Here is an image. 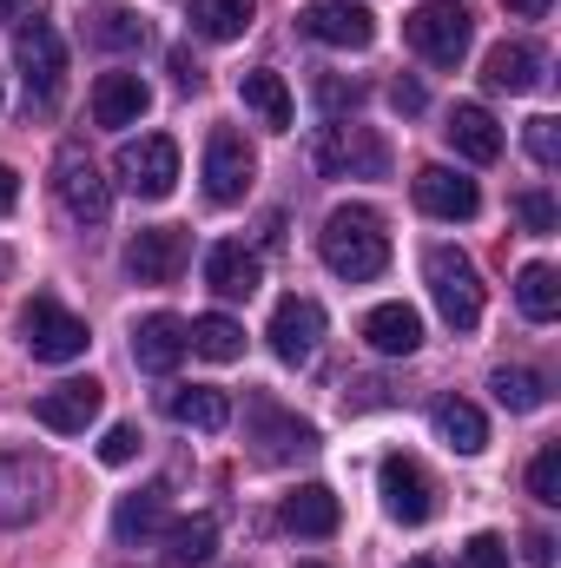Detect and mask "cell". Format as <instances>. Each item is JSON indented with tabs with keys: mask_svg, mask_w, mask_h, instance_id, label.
Instances as JSON below:
<instances>
[{
	"mask_svg": "<svg viewBox=\"0 0 561 568\" xmlns=\"http://www.w3.org/2000/svg\"><path fill=\"white\" fill-rule=\"evenodd\" d=\"M317 252H324V265L337 278L370 284V278H384V265H390V232H384V219L370 205H337L324 219V232H317Z\"/></svg>",
	"mask_w": 561,
	"mask_h": 568,
	"instance_id": "1",
	"label": "cell"
},
{
	"mask_svg": "<svg viewBox=\"0 0 561 568\" xmlns=\"http://www.w3.org/2000/svg\"><path fill=\"white\" fill-rule=\"evenodd\" d=\"M13 67L27 80V113H53L67 87V40L53 33V20H27L13 33Z\"/></svg>",
	"mask_w": 561,
	"mask_h": 568,
	"instance_id": "2",
	"label": "cell"
},
{
	"mask_svg": "<svg viewBox=\"0 0 561 568\" xmlns=\"http://www.w3.org/2000/svg\"><path fill=\"white\" fill-rule=\"evenodd\" d=\"M422 278H429V297H436V311H442L449 331H476V324H482V278H476L469 252H456V245H429Z\"/></svg>",
	"mask_w": 561,
	"mask_h": 568,
	"instance_id": "3",
	"label": "cell"
},
{
	"mask_svg": "<svg viewBox=\"0 0 561 568\" xmlns=\"http://www.w3.org/2000/svg\"><path fill=\"white\" fill-rule=\"evenodd\" d=\"M404 33H410V47H417L429 67H462L469 33H476V13L462 0H422L417 13L404 20Z\"/></svg>",
	"mask_w": 561,
	"mask_h": 568,
	"instance_id": "4",
	"label": "cell"
},
{
	"mask_svg": "<svg viewBox=\"0 0 561 568\" xmlns=\"http://www.w3.org/2000/svg\"><path fill=\"white\" fill-rule=\"evenodd\" d=\"M53 192H60V205H67L73 225H106V212H113V185H106V172L93 165L86 145H60V159H53Z\"/></svg>",
	"mask_w": 561,
	"mask_h": 568,
	"instance_id": "5",
	"label": "cell"
},
{
	"mask_svg": "<svg viewBox=\"0 0 561 568\" xmlns=\"http://www.w3.org/2000/svg\"><path fill=\"white\" fill-rule=\"evenodd\" d=\"M20 331H27V351H33L40 364H73V357H86V344H93V331H86L60 297H33V304L20 311Z\"/></svg>",
	"mask_w": 561,
	"mask_h": 568,
	"instance_id": "6",
	"label": "cell"
},
{
	"mask_svg": "<svg viewBox=\"0 0 561 568\" xmlns=\"http://www.w3.org/2000/svg\"><path fill=\"white\" fill-rule=\"evenodd\" d=\"M47 489H53V469L47 456L33 449H7L0 456V529H20L47 509Z\"/></svg>",
	"mask_w": 561,
	"mask_h": 568,
	"instance_id": "7",
	"label": "cell"
},
{
	"mask_svg": "<svg viewBox=\"0 0 561 568\" xmlns=\"http://www.w3.org/2000/svg\"><path fill=\"white\" fill-rule=\"evenodd\" d=\"M113 172H120V185L133 199H172V185H178V145L165 140V133L126 140L120 159H113Z\"/></svg>",
	"mask_w": 561,
	"mask_h": 568,
	"instance_id": "8",
	"label": "cell"
},
{
	"mask_svg": "<svg viewBox=\"0 0 561 568\" xmlns=\"http://www.w3.org/2000/svg\"><path fill=\"white\" fill-rule=\"evenodd\" d=\"M310 159H317V172H350V179H384L390 172V145L370 126H324Z\"/></svg>",
	"mask_w": 561,
	"mask_h": 568,
	"instance_id": "9",
	"label": "cell"
},
{
	"mask_svg": "<svg viewBox=\"0 0 561 568\" xmlns=\"http://www.w3.org/2000/svg\"><path fill=\"white\" fill-rule=\"evenodd\" d=\"M297 27L317 40V47H344V53H364L377 40V13L357 7V0H310L297 13Z\"/></svg>",
	"mask_w": 561,
	"mask_h": 568,
	"instance_id": "10",
	"label": "cell"
},
{
	"mask_svg": "<svg viewBox=\"0 0 561 568\" xmlns=\"http://www.w3.org/2000/svg\"><path fill=\"white\" fill-rule=\"evenodd\" d=\"M252 179H258L252 145L238 140L232 126H218V133L205 140V199H212V205H238V199L252 192Z\"/></svg>",
	"mask_w": 561,
	"mask_h": 568,
	"instance_id": "11",
	"label": "cell"
},
{
	"mask_svg": "<svg viewBox=\"0 0 561 568\" xmlns=\"http://www.w3.org/2000/svg\"><path fill=\"white\" fill-rule=\"evenodd\" d=\"M377 483H384V509H390V523H404V529H422V523L436 516V489H429L422 463H410V456H384Z\"/></svg>",
	"mask_w": 561,
	"mask_h": 568,
	"instance_id": "12",
	"label": "cell"
},
{
	"mask_svg": "<svg viewBox=\"0 0 561 568\" xmlns=\"http://www.w3.org/2000/svg\"><path fill=\"white\" fill-rule=\"evenodd\" d=\"M185 265H192V245H185L178 225H152V232H140V239L126 245V272L140 284H172Z\"/></svg>",
	"mask_w": 561,
	"mask_h": 568,
	"instance_id": "13",
	"label": "cell"
},
{
	"mask_svg": "<svg viewBox=\"0 0 561 568\" xmlns=\"http://www.w3.org/2000/svg\"><path fill=\"white\" fill-rule=\"evenodd\" d=\"M410 192H417V205L429 212V219H449V225H462V219H476V212H482L476 179H462V172H449V165H422Z\"/></svg>",
	"mask_w": 561,
	"mask_h": 568,
	"instance_id": "14",
	"label": "cell"
},
{
	"mask_svg": "<svg viewBox=\"0 0 561 568\" xmlns=\"http://www.w3.org/2000/svg\"><path fill=\"white\" fill-rule=\"evenodd\" d=\"M100 404H106V390H100L93 377H67V384H53V390L33 404V417L53 429V436H80V429L100 417Z\"/></svg>",
	"mask_w": 561,
	"mask_h": 568,
	"instance_id": "15",
	"label": "cell"
},
{
	"mask_svg": "<svg viewBox=\"0 0 561 568\" xmlns=\"http://www.w3.org/2000/svg\"><path fill=\"white\" fill-rule=\"evenodd\" d=\"M317 337H324V304L317 297H284L272 311V351L284 364H304L317 351Z\"/></svg>",
	"mask_w": 561,
	"mask_h": 568,
	"instance_id": "16",
	"label": "cell"
},
{
	"mask_svg": "<svg viewBox=\"0 0 561 568\" xmlns=\"http://www.w3.org/2000/svg\"><path fill=\"white\" fill-rule=\"evenodd\" d=\"M145 113H152V87H145L140 73H100V87H93V120L100 126H140Z\"/></svg>",
	"mask_w": 561,
	"mask_h": 568,
	"instance_id": "17",
	"label": "cell"
},
{
	"mask_svg": "<svg viewBox=\"0 0 561 568\" xmlns=\"http://www.w3.org/2000/svg\"><path fill=\"white\" fill-rule=\"evenodd\" d=\"M178 357H185V317H172V311L140 317V331H133V364L152 371V377H165V371H178Z\"/></svg>",
	"mask_w": 561,
	"mask_h": 568,
	"instance_id": "18",
	"label": "cell"
},
{
	"mask_svg": "<svg viewBox=\"0 0 561 568\" xmlns=\"http://www.w3.org/2000/svg\"><path fill=\"white\" fill-rule=\"evenodd\" d=\"M482 87H489V93H536V87H542V53H536L529 40H502V47H489V60H482Z\"/></svg>",
	"mask_w": 561,
	"mask_h": 568,
	"instance_id": "19",
	"label": "cell"
},
{
	"mask_svg": "<svg viewBox=\"0 0 561 568\" xmlns=\"http://www.w3.org/2000/svg\"><path fill=\"white\" fill-rule=\"evenodd\" d=\"M364 344H370L377 357H417L422 351V317L410 304H377V311L364 317Z\"/></svg>",
	"mask_w": 561,
	"mask_h": 568,
	"instance_id": "20",
	"label": "cell"
},
{
	"mask_svg": "<svg viewBox=\"0 0 561 568\" xmlns=\"http://www.w3.org/2000/svg\"><path fill=\"white\" fill-rule=\"evenodd\" d=\"M442 140L456 145L469 165H489V159H502V126H496V120H489V106H476V100H462V106L449 113Z\"/></svg>",
	"mask_w": 561,
	"mask_h": 568,
	"instance_id": "21",
	"label": "cell"
},
{
	"mask_svg": "<svg viewBox=\"0 0 561 568\" xmlns=\"http://www.w3.org/2000/svg\"><path fill=\"white\" fill-rule=\"evenodd\" d=\"M165 516H172V489L165 483H145V489H133L113 509V536L120 542H152V536H165Z\"/></svg>",
	"mask_w": 561,
	"mask_h": 568,
	"instance_id": "22",
	"label": "cell"
},
{
	"mask_svg": "<svg viewBox=\"0 0 561 568\" xmlns=\"http://www.w3.org/2000/svg\"><path fill=\"white\" fill-rule=\"evenodd\" d=\"M337 523H344V509H337V496H330L324 483H304V489L284 496V529H290V536L324 542V536H337Z\"/></svg>",
	"mask_w": 561,
	"mask_h": 568,
	"instance_id": "23",
	"label": "cell"
},
{
	"mask_svg": "<svg viewBox=\"0 0 561 568\" xmlns=\"http://www.w3.org/2000/svg\"><path fill=\"white\" fill-rule=\"evenodd\" d=\"M252 424H258V456L265 463H284V456H310L317 449V429L284 417L278 404H252Z\"/></svg>",
	"mask_w": 561,
	"mask_h": 568,
	"instance_id": "24",
	"label": "cell"
},
{
	"mask_svg": "<svg viewBox=\"0 0 561 568\" xmlns=\"http://www.w3.org/2000/svg\"><path fill=\"white\" fill-rule=\"evenodd\" d=\"M205 284H212L218 297H252V291L265 284V265H258V252H245V245H212V252H205Z\"/></svg>",
	"mask_w": 561,
	"mask_h": 568,
	"instance_id": "25",
	"label": "cell"
},
{
	"mask_svg": "<svg viewBox=\"0 0 561 568\" xmlns=\"http://www.w3.org/2000/svg\"><path fill=\"white\" fill-rule=\"evenodd\" d=\"M165 417L185 429H205V436H218V429L232 424V397L225 390H212V384H185V390H172L165 397Z\"/></svg>",
	"mask_w": 561,
	"mask_h": 568,
	"instance_id": "26",
	"label": "cell"
},
{
	"mask_svg": "<svg viewBox=\"0 0 561 568\" xmlns=\"http://www.w3.org/2000/svg\"><path fill=\"white\" fill-rule=\"evenodd\" d=\"M429 424H436V436H442L456 456H476V449L489 443V424H482V410H476L469 397H436V404H429Z\"/></svg>",
	"mask_w": 561,
	"mask_h": 568,
	"instance_id": "27",
	"label": "cell"
},
{
	"mask_svg": "<svg viewBox=\"0 0 561 568\" xmlns=\"http://www.w3.org/2000/svg\"><path fill=\"white\" fill-rule=\"evenodd\" d=\"M185 351H198L205 364H238V357H245V331H238L225 311H205V317L185 324Z\"/></svg>",
	"mask_w": 561,
	"mask_h": 568,
	"instance_id": "28",
	"label": "cell"
},
{
	"mask_svg": "<svg viewBox=\"0 0 561 568\" xmlns=\"http://www.w3.org/2000/svg\"><path fill=\"white\" fill-rule=\"evenodd\" d=\"M238 100H245V106H252V113H258L272 133H290V87H284L272 67L245 73V80H238Z\"/></svg>",
	"mask_w": 561,
	"mask_h": 568,
	"instance_id": "29",
	"label": "cell"
},
{
	"mask_svg": "<svg viewBox=\"0 0 561 568\" xmlns=\"http://www.w3.org/2000/svg\"><path fill=\"white\" fill-rule=\"evenodd\" d=\"M218 549V523L192 516V523H165V568H198Z\"/></svg>",
	"mask_w": 561,
	"mask_h": 568,
	"instance_id": "30",
	"label": "cell"
},
{
	"mask_svg": "<svg viewBox=\"0 0 561 568\" xmlns=\"http://www.w3.org/2000/svg\"><path fill=\"white\" fill-rule=\"evenodd\" d=\"M516 304H522L529 324L561 317V272L555 265H522V272H516Z\"/></svg>",
	"mask_w": 561,
	"mask_h": 568,
	"instance_id": "31",
	"label": "cell"
},
{
	"mask_svg": "<svg viewBox=\"0 0 561 568\" xmlns=\"http://www.w3.org/2000/svg\"><path fill=\"white\" fill-rule=\"evenodd\" d=\"M258 20V0H192V33L205 40H238Z\"/></svg>",
	"mask_w": 561,
	"mask_h": 568,
	"instance_id": "32",
	"label": "cell"
},
{
	"mask_svg": "<svg viewBox=\"0 0 561 568\" xmlns=\"http://www.w3.org/2000/svg\"><path fill=\"white\" fill-rule=\"evenodd\" d=\"M489 390H496V404H502V410H516V417H529V410H542V404H549V384H542L536 371H522V364H502V371L489 377Z\"/></svg>",
	"mask_w": 561,
	"mask_h": 568,
	"instance_id": "33",
	"label": "cell"
},
{
	"mask_svg": "<svg viewBox=\"0 0 561 568\" xmlns=\"http://www.w3.org/2000/svg\"><path fill=\"white\" fill-rule=\"evenodd\" d=\"M529 496L542 509H561V443H542L536 463H529Z\"/></svg>",
	"mask_w": 561,
	"mask_h": 568,
	"instance_id": "34",
	"label": "cell"
},
{
	"mask_svg": "<svg viewBox=\"0 0 561 568\" xmlns=\"http://www.w3.org/2000/svg\"><path fill=\"white\" fill-rule=\"evenodd\" d=\"M140 40H145V20H133V13H100V20H93V47L126 53V47H140Z\"/></svg>",
	"mask_w": 561,
	"mask_h": 568,
	"instance_id": "35",
	"label": "cell"
},
{
	"mask_svg": "<svg viewBox=\"0 0 561 568\" xmlns=\"http://www.w3.org/2000/svg\"><path fill=\"white\" fill-rule=\"evenodd\" d=\"M529 159H536L542 172H555V159H561V133H555V120H549V113H536V120H529Z\"/></svg>",
	"mask_w": 561,
	"mask_h": 568,
	"instance_id": "36",
	"label": "cell"
},
{
	"mask_svg": "<svg viewBox=\"0 0 561 568\" xmlns=\"http://www.w3.org/2000/svg\"><path fill=\"white\" fill-rule=\"evenodd\" d=\"M317 106H324V113H344V106L357 113V106H364V87H357V80H337V73H324V80H317Z\"/></svg>",
	"mask_w": 561,
	"mask_h": 568,
	"instance_id": "37",
	"label": "cell"
},
{
	"mask_svg": "<svg viewBox=\"0 0 561 568\" xmlns=\"http://www.w3.org/2000/svg\"><path fill=\"white\" fill-rule=\"evenodd\" d=\"M516 219H522L536 239H549V232H555V199H549V192H522V199H516Z\"/></svg>",
	"mask_w": 561,
	"mask_h": 568,
	"instance_id": "38",
	"label": "cell"
},
{
	"mask_svg": "<svg viewBox=\"0 0 561 568\" xmlns=\"http://www.w3.org/2000/svg\"><path fill=\"white\" fill-rule=\"evenodd\" d=\"M462 568H509V542L502 536H469L462 542Z\"/></svg>",
	"mask_w": 561,
	"mask_h": 568,
	"instance_id": "39",
	"label": "cell"
},
{
	"mask_svg": "<svg viewBox=\"0 0 561 568\" xmlns=\"http://www.w3.org/2000/svg\"><path fill=\"white\" fill-rule=\"evenodd\" d=\"M133 456H140V429L113 424V429H106V443H100V463H113V469H120V463H133Z\"/></svg>",
	"mask_w": 561,
	"mask_h": 568,
	"instance_id": "40",
	"label": "cell"
},
{
	"mask_svg": "<svg viewBox=\"0 0 561 568\" xmlns=\"http://www.w3.org/2000/svg\"><path fill=\"white\" fill-rule=\"evenodd\" d=\"M172 80H178L185 93H198V87H205V67H198V60H192V53L178 47V53H172Z\"/></svg>",
	"mask_w": 561,
	"mask_h": 568,
	"instance_id": "41",
	"label": "cell"
},
{
	"mask_svg": "<svg viewBox=\"0 0 561 568\" xmlns=\"http://www.w3.org/2000/svg\"><path fill=\"white\" fill-rule=\"evenodd\" d=\"M390 106H397V113H422L429 100H422V87H417V80H397V87H390Z\"/></svg>",
	"mask_w": 561,
	"mask_h": 568,
	"instance_id": "42",
	"label": "cell"
},
{
	"mask_svg": "<svg viewBox=\"0 0 561 568\" xmlns=\"http://www.w3.org/2000/svg\"><path fill=\"white\" fill-rule=\"evenodd\" d=\"M47 13V0H0V20H33Z\"/></svg>",
	"mask_w": 561,
	"mask_h": 568,
	"instance_id": "43",
	"label": "cell"
},
{
	"mask_svg": "<svg viewBox=\"0 0 561 568\" xmlns=\"http://www.w3.org/2000/svg\"><path fill=\"white\" fill-rule=\"evenodd\" d=\"M20 205V179H13V165H0V219Z\"/></svg>",
	"mask_w": 561,
	"mask_h": 568,
	"instance_id": "44",
	"label": "cell"
},
{
	"mask_svg": "<svg viewBox=\"0 0 561 568\" xmlns=\"http://www.w3.org/2000/svg\"><path fill=\"white\" fill-rule=\"evenodd\" d=\"M522 556H529L536 568H549V562H555V542H549V536H529V542H522Z\"/></svg>",
	"mask_w": 561,
	"mask_h": 568,
	"instance_id": "45",
	"label": "cell"
},
{
	"mask_svg": "<svg viewBox=\"0 0 561 568\" xmlns=\"http://www.w3.org/2000/svg\"><path fill=\"white\" fill-rule=\"evenodd\" d=\"M549 7H555V0H509V13H516V20H542Z\"/></svg>",
	"mask_w": 561,
	"mask_h": 568,
	"instance_id": "46",
	"label": "cell"
},
{
	"mask_svg": "<svg viewBox=\"0 0 561 568\" xmlns=\"http://www.w3.org/2000/svg\"><path fill=\"white\" fill-rule=\"evenodd\" d=\"M404 568H436V562H422V556H417V562H404Z\"/></svg>",
	"mask_w": 561,
	"mask_h": 568,
	"instance_id": "47",
	"label": "cell"
},
{
	"mask_svg": "<svg viewBox=\"0 0 561 568\" xmlns=\"http://www.w3.org/2000/svg\"><path fill=\"white\" fill-rule=\"evenodd\" d=\"M297 568H324V562H297Z\"/></svg>",
	"mask_w": 561,
	"mask_h": 568,
	"instance_id": "48",
	"label": "cell"
}]
</instances>
